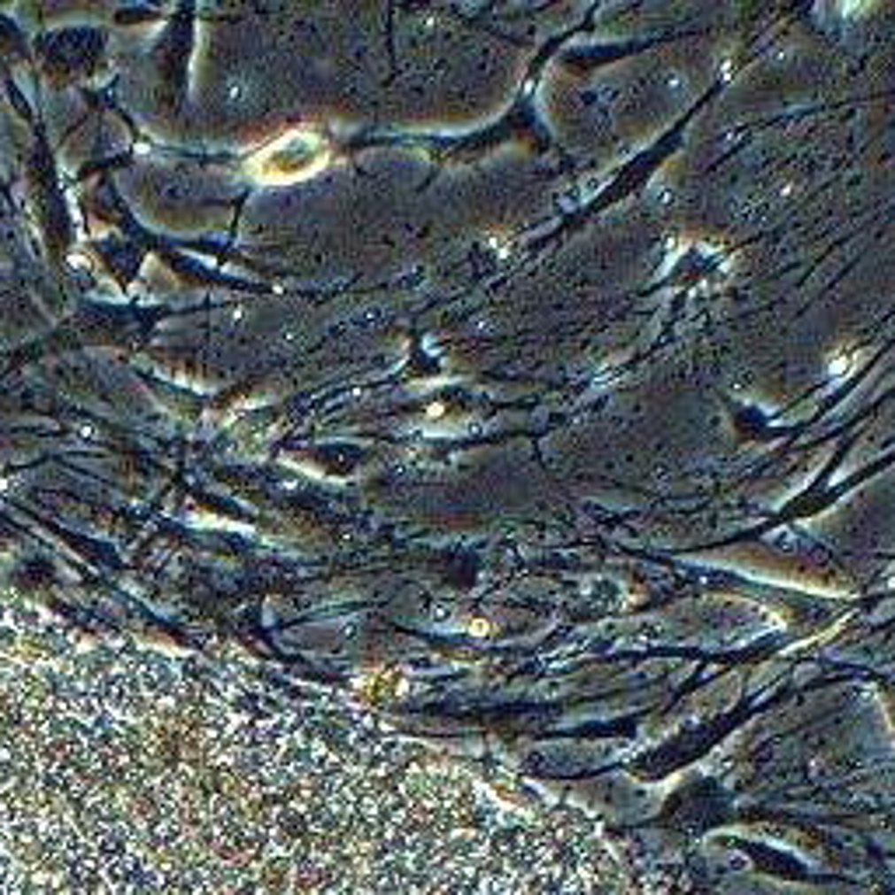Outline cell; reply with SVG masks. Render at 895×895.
<instances>
[{"instance_id":"obj_1","label":"cell","mask_w":895,"mask_h":895,"mask_svg":"<svg viewBox=\"0 0 895 895\" xmlns=\"http://www.w3.org/2000/svg\"><path fill=\"white\" fill-rule=\"evenodd\" d=\"M322 161H326V140L319 134H308V130H294V134L270 140L249 161V172L266 182H290V179L312 175Z\"/></svg>"}]
</instances>
